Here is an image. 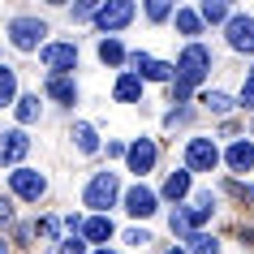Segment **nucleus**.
I'll return each instance as SVG.
<instances>
[{
    "label": "nucleus",
    "instance_id": "31",
    "mask_svg": "<svg viewBox=\"0 0 254 254\" xmlns=\"http://www.w3.org/2000/svg\"><path fill=\"white\" fill-rule=\"evenodd\" d=\"M125 241H129V246H147L151 233H147V228H129V233H125Z\"/></svg>",
    "mask_w": 254,
    "mask_h": 254
},
{
    "label": "nucleus",
    "instance_id": "24",
    "mask_svg": "<svg viewBox=\"0 0 254 254\" xmlns=\"http://www.w3.org/2000/svg\"><path fill=\"white\" fill-rule=\"evenodd\" d=\"M99 61H104V65H121V61H125V48H121L117 39H104L99 43Z\"/></svg>",
    "mask_w": 254,
    "mask_h": 254
},
{
    "label": "nucleus",
    "instance_id": "35",
    "mask_svg": "<svg viewBox=\"0 0 254 254\" xmlns=\"http://www.w3.org/2000/svg\"><path fill=\"white\" fill-rule=\"evenodd\" d=\"M0 254H9V246H4V241H0Z\"/></svg>",
    "mask_w": 254,
    "mask_h": 254
},
{
    "label": "nucleus",
    "instance_id": "33",
    "mask_svg": "<svg viewBox=\"0 0 254 254\" xmlns=\"http://www.w3.org/2000/svg\"><path fill=\"white\" fill-rule=\"evenodd\" d=\"M9 220H13V207H9V202L0 198V224H9Z\"/></svg>",
    "mask_w": 254,
    "mask_h": 254
},
{
    "label": "nucleus",
    "instance_id": "16",
    "mask_svg": "<svg viewBox=\"0 0 254 254\" xmlns=\"http://www.w3.org/2000/svg\"><path fill=\"white\" fill-rule=\"evenodd\" d=\"M190 194V168H181V173H168V181H164V198L181 202Z\"/></svg>",
    "mask_w": 254,
    "mask_h": 254
},
{
    "label": "nucleus",
    "instance_id": "2",
    "mask_svg": "<svg viewBox=\"0 0 254 254\" xmlns=\"http://www.w3.org/2000/svg\"><path fill=\"white\" fill-rule=\"evenodd\" d=\"M117 198H121V181H117V173H95V177H91V186H86V194H82V202H86L95 215H104Z\"/></svg>",
    "mask_w": 254,
    "mask_h": 254
},
{
    "label": "nucleus",
    "instance_id": "27",
    "mask_svg": "<svg viewBox=\"0 0 254 254\" xmlns=\"http://www.w3.org/2000/svg\"><path fill=\"white\" fill-rule=\"evenodd\" d=\"M168 13H173V4H168V0H151V4H147V17H151V22H164Z\"/></svg>",
    "mask_w": 254,
    "mask_h": 254
},
{
    "label": "nucleus",
    "instance_id": "12",
    "mask_svg": "<svg viewBox=\"0 0 254 254\" xmlns=\"http://www.w3.org/2000/svg\"><path fill=\"white\" fill-rule=\"evenodd\" d=\"M224 160H228L233 173H250V168H254V142H250V138H237V142L228 147Z\"/></svg>",
    "mask_w": 254,
    "mask_h": 254
},
{
    "label": "nucleus",
    "instance_id": "36",
    "mask_svg": "<svg viewBox=\"0 0 254 254\" xmlns=\"http://www.w3.org/2000/svg\"><path fill=\"white\" fill-rule=\"evenodd\" d=\"M95 254H112V250H95Z\"/></svg>",
    "mask_w": 254,
    "mask_h": 254
},
{
    "label": "nucleus",
    "instance_id": "13",
    "mask_svg": "<svg viewBox=\"0 0 254 254\" xmlns=\"http://www.w3.org/2000/svg\"><path fill=\"white\" fill-rule=\"evenodd\" d=\"M125 211H129V215H142V220H147V215L155 211V190L134 186L129 194H125Z\"/></svg>",
    "mask_w": 254,
    "mask_h": 254
},
{
    "label": "nucleus",
    "instance_id": "1",
    "mask_svg": "<svg viewBox=\"0 0 254 254\" xmlns=\"http://www.w3.org/2000/svg\"><path fill=\"white\" fill-rule=\"evenodd\" d=\"M211 73V48H202V43H190L186 52L177 56V78L173 82H181V86H194V82H202Z\"/></svg>",
    "mask_w": 254,
    "mask_h": 254
},
{
    "label": "nucleus",
    "instance_id": "20",
    "mask_svg": "<svg viewBox=\"0 0 254 254\" xmlns=\"http://www.w3.org/2000/svg\"><path fill=\"white\" fill-rule=\"evenodd\" d=\"M177 30L194 39V35H202V17L194 13V9H177Z\"/></svg>",
    "mask_w": 254,
    "mask_h": 254
},
{
    "label": "nucleus",
    "instance_id": "26",
    "mask_svg": "<svg viewBox=\"0 0 254 254\" xmlns=\"http://www.w3.org/2000/svg\"><path fill=\"white\" fill-rule=\"evenodd\" d=\"M202 104H207V108H211V112H215V117H224V112H228V108H233V99H228V95H224V91H211V95H207V99H202Z\"/></svg>",
    "mask_w": 254,
    "mask_h": 254
},
{
    "label": "nucleus",
    "instance_id": "18",
    "mask_svg": "<svg viewBox=\"0 0 254 254\" xmlns=\"http://www.w3.org/2000/svg\"><path fill=\"white\" fill-rule=\"evenodd\" d=\"M4 104H17V73L9 65H0V108Z\"/></svg>",
    "mask_w": 254,
    "mask_h": 254
},
{
    "label": "nucleus",
    "instance_id": "15",
    "mask_svg": "<svg viewBox=\"0 0 254 254\" xmlns=\"http://www.w3.org/2000/svg\"><path fill=\"white\" fill-rule=\"evenodd\" d=\"M82 237H86V241H108V237H112V220H108V215L82 220Z\"/></svg>",
    "mask_w": 254,
    "mask_h": 254
},
{
    "label": "nucleus",
    "instance_id": "30",
    "mask_svg": "<svg viewBox=\"0 0 254 254\" xmlns=\"http://www.w3.org/2000/svg\"><path fill=\"white\" fill-rule=\"evenodd\" d=\"M61 254H86L82 237H65V241H61Z\"/></svg>",
    "mask_w": 254,
    "mask_h": 254
},
{
    "label": "nucleus",
    "instance_id": "19",
    "mask_svg": "<svg viewBox=\"0 0 254 254\" xmlns=\"http://www.w3.org/2000/svg\"><path fill=\"white\" fill-rule=\"evenodd\" d=\"M186 241H190V246H186L190 254H220V241H215L211 233H190Z\"/></svg>",
    "mask_w": 254,
    "mask_h": 254
},
{
    "label": "nucleus",
    "instance_id": "32",
    "mask_svg": "<svg viewBox=\"0 0 254 254\" xmlns=\"http://www.w3.org/2000/svg\"><path fill=\"white\" fill-rule=\"evenodd\" d=\"M233 194H237V198H246V202H254V190H250V186H241V181L233 186Z\"/></svg>",
    "mask_w": 254,
    "mask_h": 254
},
{
    "label": "nucleus",
    "instance_id": "14",
    "mask_svg": "<svg viewBox=\"0 0 254 254\" xmlns=\"http://www.w3.org/2000/svg\"><path fill=\"white\" fill-rule=\"evenodd\" d=\"M48 95L61 99V104H73V99H78V86H73L69 73H52V78H48Z\"/></svg>",
    "mask_w": 254,
    "mask_h": 254
},
{
    "label": "nucleus",
    "instance_id": "25",
    "mask_svg": "<svg viewBox=\"0 0 254 254\" xmlns=\"http://www.w3.org/2000/svg\"><path fill=\"white\" fill-rule=\"evenodd\" d=\"M168 224H173V233H177V237H190V233H194V224H190V211H181V207H177V211L168 215Z\"/></svg>",
    "mask_w": 254,
    "mask_h": 254
},
{
    "label": "nucleus",
    "instance_id": "21",
    "mask_svg": "<svg viewBox=\"0 0 254 254\" xmlns=\"http://www.w3.org/2000/svg\"><path fill=\"white\" fill-rule=\"evenodd\" d=\"M198 17H202V22H224V26H228V17H233V13H228V4H220V0H202Z\"/></svg>",
    "mask_w": 254,
    "mask_h": 254
},
{
    "label": "nucleus",
    "instance_id": "7",
    "mask_svg": "<svg viewBox=\"0 0 254 254\" xmlns=\"http://www.w3.org/2000/svg\"><path fill=\"white\" fill-rule=\"evenodd\" d=\"M39 56H43V65L52 69V73H69V69L78 65V48L73 43H43Z\"/></svg>",
    "mask_w": 254,
    "mask_h": 254
},
{
    "label": "nucleus",
    "instance_id": "34",
    "mask_svg": "<svg viewBox=\"0 0 254 254\" xmlns=\"http://www.w3.org/2000/svg\"><path fill=\"white\" fill-rule=\"evenodd\" d=\"M164 254H190V250H181V246H173V250H164Z\"/></svg>",
    "mask_w": 254,
    "mask_h": 254
},
{
    "label": "nucleus",
    "instance_id": "28",
    "mask_svg": "<svg viewBox=\"0 0 254 254\" xmlns=\"http://www.w3.org/2000/svg\"><path fill=\"white\" fill-rule=\"evenodd\" d=\"M99 13V4L95 0H82V4H73V22H86V17H95Z\"/></svg>",
    "mask_w": 254,
    "mask_h": 254
},
{
    "label": "nucleus",
    "instance_id": "11",
    "mask_svg": "<svg viewBox=\"0 0 254 254\" xmlns=\"http://www.w3.org/2000/svg\"><path fill=\"white\" fill-rule=\"evenodd\" d=\"M26 151H30V138L22 134V129H9V134H0V160H4V164L26 160Z\"/></svg>",
    "mask_w": 254,
    "mask_h": 254
},
{
    "label": "nucleus",
    "instance_id": "29",
    "mask_svg": "<svg viewBox=\"0 0 254 254\" xmlns=\"http://www.w3.org/2000/svg\"><path fill=\"white\" fill-rule=\"evenodd\" d=\"M241 108H254V69H250V78H246V86H241Z\"/></svg>",
    "mask_w": 254,
    "mask_h": 254
},
{
    "label": "nucleus",
    "instance_id": "3",
    "mask_svg": "<svg viewBox=\"0 0 254 254\" xmlns=\"http://www.w3.org/2000/svg\"><path fill=\"white\" fill-rule=\"evenodd\" d=\"M43 35H48V26H43L39 17H13L9 22V43H13L17 52H35L43 43Z\"/></svg>",
    "mask_w": 254,
    "mask_h": 254
},
{
    "label": "nucleus",
    "instance_id": "17",
    "mask_svg": "<svg viewBox=\"0 0 254 254\" xmlns=\"http://www.w3.org/2000/svg\"><path fill=\"white\" fill-rule=\"evenodd\" d=\"M138 95H142V78H138V73H121V82H117V99H121V104H134Z\"/></svg>",
    "mask_w": 254,
    "mask_h": 254
},
{
    "label": "nucleus",
    "instance_id": "5",
    "mask_svg": "<svg viewBox=\"0 0 254 254\" xmlns=\"http://www.w3.org/2000/svg\"><path fill=\"white\" fill-rule=\"evenodd\" d=\"M9 186H13L17 198H26V202H39L43 194H48V177L35 173V168H17V173H9Z\"/></svg>",
    "mask_w": 254,
    "mask_h": 254
},
{
    "label": "nucleus",
    "instance_id": "22",
    "mask_svg": "<svg viewBox=\"0 0 254 254\" xmlns=\"http://www.w3.org/2000/svg\"><path fill=\"white\" fill-rule=\"evenodd\" d=\"M73 138H78V151H82V155H95V151H99V138H95L91 125H73Z\"/></svg>",
    "mask_w": 254,
    "mask_h": 254
},
{
    "label": "nucleus",
    "instance_id": "10",
    "mask_svg": "<svg viewBox=\"0 0 254 254\" xmlns=\"http://www.w3.org/2000/svg\"><path fill=\"white\" fill-rule=\"evenodd\" d=\"M228 43L237 52H254V17H246V13L228 17Z\"/></svg>",
    "mask_w": 254,
    "mask_h": 254
},
{
    "label": "nucleus",
    "instance_id": "9",
    "mask_svg": "<svg viewBox=\"0 0 254 254\" xmlns=\"http://www.w3.org/2000/svg\"><path fill=\"white\" fill-rule=\"evenodd\" d=\"M129 65L138 69V78H151V82H173V69L168 61H151L147 52H129Z\"/></svg>",
    "mask_w": 254,
    "mask_h": 254
},
{
    "label": "nucleus",
    "instance_id": "8",
    "mask_svg": "<svg viewBox=\"0 0 254 254\" xmlns=\"http://www.w3.org/2000/svg\"><path fill=\"white\" fill-rule=\"evenodd\" d=\"M125 160H129V173L147 177L151 168H155V160H160V147H155L151 138H138L134 147H129V155H125Z\"/></svg>",
    "mask_w": 254,
    "mask_h": 254
},
{
    "label": "nucleus",
    "instance_id": "23",
    "mask_svg": "<svg viewBox=\"0 0 254 254\" xmlns=\"http://www.w3.org/2000/svg\"><path fill=\"white\" fill-rule=\"evenodd\" d=\"M17 121H22V125L39 121V95H22V99H17Z\"/></svg>",
    "mask_w": 254,
    "mask_h": 254
},
{
    "label": "nucleus",
    "instance_id": "4",
    "mask_svg": "<svg viewBox=\"0 0 254 254\" xmlns=\"http://www.w3.org/2000/svg\"><path fill=\"white\" fill-rule=\"evenodd\" d=\"M215 164H220V147L211 138H190L186 142V168L190 173H211Z\"/></svg>",
    "mask_w": 254,
    "mask_h": 254
},
{
    "label": "nucleus",
    "instance_id": "6",
    "mask_svg": "<svg viewBox=\"0 0 254 254\" xmlns=\"http://www.w3.org/2000/svg\"><path fill=\"white\" fill-rule=\"evenodd\" d=\"M134 22V4L129 0H108V4H99V13H95V26L99 30H121V26H129Z\"/></svg>",
    "mask_w": 254,
    "mask_h": 254
}]
</instances>
